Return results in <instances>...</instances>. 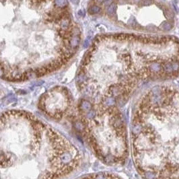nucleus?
<instances>
[{
  "label": "nucleus",
  "instance_id": "423d86ee",
  "mask_svg": "<svg viewBox=\"0 0 179 179\" xmlns=\"http://www.w3.org/2000/svg\"><path fill=\"white\" fill-rule=\"evenodd\" d=\"M54 4L58 8H65L68 6V0H54Z\"/></svg>",
  "mask_w": 179,
  "mask_h": 179
},
{
  "label": "nucleus",
  "instance_id": "7ed1b4c3",
  "mask_svg": "<svg viewBox=\"0 0 179 179\" xmlns=\"http://www.w3.org/2000/svg\"><path fill=\"white\" fill-rule=\"evenodd\" d=\"M96 14L131 33L161 35L173 29L175 14L164 0H95Z\"/></svg>",
  "mask_w": 179,
  "mask_h": 179
},
{
  "label": "nucleus",
  "instance_id": "39448f33",
  "mask_svg": "<svg viewBox=\"0 0 179 179\" xmlns=\"http://www.w3.org/2000/svg\"><path fill=\"white\" fill-rule=\"evenodd\" d=\"M81 42V37L80 36H76V35H73L72 37L69 39V43L71 48L73 49L76 50V49L78 48L79 45L80 44Z\"/></svg>",
  "mask_w": 179,
  "mask_h": 179
},
{
  "label": "nucleus",
  "instance_id": "f257e3e1",
  "mask_svg": "<svg viewBox=\"0 0 179 179\" xmlns=\"http://www.w3.org/2000/svg\"><path fill=\"white\" fill-rule=\"evenodd\" d=\"M179 75V39L125 32L97 36L82 61L76 82L93 104L125 103L145 83Z\"/></svg>",
  "mask_w": 179,
  "mask_h": 179
},
{
  "label": "nucleus",
  "instance_id": "20e7f679",
  "mask_svg": "<svg viewBox=\"0 0 179 179\" xmlns=\"http://www.w3.org/2000/svg\"><path fill=\"white\" fill-rule=\"evenodd\" d=\"M85 114L84 131L94 152L104 162L118 165L129 154L127 126L118 106L92 104Z\"/></svg>",
  "mask_w": 179,
  "mask_h": 179
},
{
  "label": "nucleus",
  "instance_id": "f03ea898",
  "mask_svg": "<svg viewBox=\"0 0 179 179\" xmlns=\"http://www.w3.org/2000/svg\"><path fill=\"white\" fill-rule=\"evenodd\" d=\"M135 167L144 179H179V89L158 85L144 93L131 120Z\"/></svg>",
  "mask_w": 179,
  "mask_h": 179
},
{
  "label": "nucleus",
  "instance_id": "1a4fd4ad",
  "mask_svg": "<svg viewBox=\"0 0 179 179\" xmlns=\"http://www.w3.org/2000/svg\"><path fill=\"white\" fill-rule=\"evenodd\" d=\"M0 178H1V175H0Z\"/></svg>",
  "mask_w": 179,
  "mask_h": 179
},
{
  "label": "nucleus",
  "instance_id": "0eeeda50",
  "mask_svg": "<svg viewBox=\"0 0 179 179\" xmlns=\"http://www.w3.org/2000/svg\"><path fill=\"white\" fill-rule=\"evenodd\" d=\"M5 102H6L7 104L12 103V102H14L15 101H16V98L13 95L8 96L5 98Z\"/></svg>",
  "mask_w": 179,
  "mask_h": 179
},
{
  "label": "nucleus",
  "instance_id": "6e6552de",
  "mask_svg": "<svg viewBox=\"0 0 179 179\" xmlns=\"http://www.w3.org/2000/svg\"><path fill=\"white\" fill-rule=\"evenodd\" d=\"M44 84V82L43 81H41V82H38L36 83V84H35V86H41V85Z\"/></svg>",
  "mask_w": 179,
  "mask_h": 179
}]
</instances>
